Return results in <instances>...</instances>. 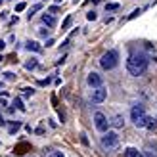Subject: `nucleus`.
Wrapping results in <instances>:
<instances>
[{
	"instance_id": "obj_12",
	"label": "nucleus",
	"mask_w": 157,
	"mask_h": 157,
	"mask_svg": "<svg viewBox=\"0 0 157 157\" xmlns=\"http://www.w3.org/2000/svg\"><path fill=\"white\" fill-rule=\"evenodd\" d=\"M157 127V121L153 119V117H147V123H146V128H150V130H155Z\"/></svg>"
},
{
	"instance_id": "obj_27",
	"label": "nucleus",
	"mask_w": 157,
	"mask_h": 157,
	"mask_svg": "<svg viewBox=\"0 0 157 157\" xmlns=\"http://www.w3.org/2000/svg\"><path fill=\"white\" fill-rule=\"evenodd\" d=\"M4 46H6V44H4V40H0V52L4 50Z\"/></svg>"
},
{
	"instance_id": "obj_8",
	"label": "nucleus",
	"mask_w": 157,
	"mask_h": 157,
	"mask_svg": "<svg viewBox=\"0 0 157 157\" xmlns=\"http://www.w3.org/2000/svg\"><path fill=\"white\" fill-rule=\"evenodd\" d=\"M109 124H111L113 128H123V127H124V119H123V115H113V119L109 121Z\"/></svg>"
},
{
	"instance_id": "obj_14",
	"label": "nucleus",
	"mask_w": 157,
	"mask_h": 157,
	"mask_svg": "<svg viewBox=\"0 0 157 157\" xmlns=\"http://www.w3.org/2000/svg\"><path fill=\"white\" fill-rule=\"evenodd\" d=\"M105 10H107V12H115V10H119V4H117V2H111V4H105Z\"/></svg>"
},
{
	"instance_id": "obj_4",
	"label": "nucleus",
	"mask_w": 157,
	"mask_h": 157,
	"mask_svg": "<svg viewBox=\"0 0 157 157\" xmlns=\"http://www.w3.org/2000/svg\"><path fill=\"white\" fill-rule=\"evenodd\" d=\"M101 146H104L105 150H117V147H119V136H117V132H113V130L104 132V136H101Z\"/></svg>"
},
{
	"instance_id": "obj_17",
	"label": "nucleus",
	"mask_w": 157,
	"mask_h": 157,
	"mask_svg": "<svg viewBox=\"0 0 157 157\" xmlns=\"http://www.w3.org/2000/svg\"><path fill=\"white\" fill-rule=\"evenodd\" d=\"M140 13H142V10H140V8H136V10H134V12H132V13L128 15V17H127V19H134V17H138V15H140Z\"/></svg>"
},
{
	"instance_id": "obj_9",
	"label": "nucleus",
	"mask_w": 157,
	"mask_h": 157,
	"mask_svg": "<svg viewBox=\"0 0 157 157\" xmlns=\"http://www.w3.org/2000/svg\"><path fill=\"white\" fill-rule=\"evenodd\" d=\"M124 157H144V151L136 150V147H127L124 150Z\"/></svg>"
},
{
	"instance_id": "obj_18",
	"label": "nucleus",
	"mask_w": 157,
	"mask_h": 157,
	"mask_svg": "<svg viewBox=\"0 0 157 157\" xmlns=\"http://www.w3.org/2000/svg\"><path fill=\"white\" fill-rule=\"evenodd\" d=\"M25 67H27V69H35V67H36V59H31V61H27V63H25Z\"/></svg>"
},
{
	"instance_id": "obj_19",
	"label": "nucleus",
	"mask_w": 157,
	"mask_h": 157,
	"mask_svg": "<svg viewBox=\"0 0 157 157\" xmlns=\"http://www.w3.org/2000/svg\"><path fill=\"white\" fill-rule=\"evenodd\" d=\"M35 90L33 88H23V96H33Z\"/></svg>"
},
{
	"instance_id": "obj_3",
	"label": "nucleus",
	"mask_w": 157,
	"mask_h": 157,
	"mask_svg": "<svg viewBox=\"0 0 157 157\" xmlns=\"http://www.w3.org/2000/svg\"><path fill=\"white\" fill-rule=\"evenodd\" d=\"M130 117H132V121H134L136 127H146L147 115H146L144 105H134V107H132V111H130Z\"/></svg>"
},
{
	"instance_id": "obj_6",
	"label": "nucleus",
	"mask_w": 157,
	"mask_h": 157,
	"mask_svg": "<svg viewBox=\"0 0 157 157\" xmlns=\"http://www.w3.org/2000/svg\"><path fill=\"white\" fill-rule=\"evenodd\" d=\"M107 98V90L104 88V86H98V88L92 90V96H90V101L92 104H101Z\"/></svg>"
},
{
	"instance_id": "obj_16",
	"label": "nucleus",
	"mask_w": 157,
	"mask_h": 157,
	"mask_svg": "<svg viewBox=\"0 0 157 157\" xmlns=\"http://www.w3.org/2000/svg\"><path fill=\"white\" fill-rule=\"evenodd\" d=\"M13 105L17 107V109H21V111H25V105L21 104V100H19V98H17V100H13Z\"/></svg>"
},
{
	"instance_id": "obj_23",
	"label": "nucleus",
	"mask_w": 157,
	"mask_h": 157,
	"mask_svg": "<svg viewBox=\"0 0 157 157\" xmlns=\"http://www.w3.org/2000/svg\"><path fill=\"white\" fill-rule=\"evenodd\" d=\"M15 130H19V124H12L10 127V132H15Z\"/></svg>"
},
{
	"instance_id": "obj_21",
	"label": "nucleus",
	"mask_w": 157,
	"mask_h": 157,
	"mask_svg": "<svg viewBox=\"0 0 157 157\" xmlns=\"http://www.w3.org/2000/svg\"><path fill=\"white\" fill-rule=\"evenodd\" d=\"M86 17L92 21V19H96V13H94V12H88V13H86Z\"/></svg>"
},
{
	"instance_id": "obj_11",
	"label": "nucleus",
	"mask_w": 157,
	"mask_h": 157,
	"mask_svg": "<svg viewBox=\"0 0 157 157\" xmlns=\"http://www.w3.org/2000/svg\"><path fill=\"white\" fill-rule=\"evenodd\" d=\"M25 48H27V50H33V52H40L42 46H38L36 42H31V40H29V42L25 44Z\"/></svg>"
},
{
	"instance_id": "obj_10",
	"label": "nucleus",
	"mask_w": 157,
	"mask_h": 157,
	"mask_svg": "<svg viewBox=\"0 0 157 157\" xmlns=\"http://www.w3.org/2000/svg\"><path fill=\"white\" fill-rule=\"evenodd\" d=\"M42 23H46L48 27H54V25H56V17H54V15L44 13V15H42Z\"/></svg>"
},
{
	"instance_id": "obj_30",
	"label": "nucleus",
	"mask_w": 157,
	"mask_h": 157,
	"mask_svg": "<svg viewBox=\"0 0 157 157\" xmlns=\"http://www.w3.org/2000/svg\"><path fill=\"white\" fill-rule=\"evenodd\" d=\"M2 59H4V58H2V56H0V61H2Z\"/></svg>"
},
{
	"instance_id": "obj_31",
	"label": "nucleus",
	"mask_w": 157,
	"mask_h": 157,
	"mask_svg": "<svg viewBox=\"0 0 157 157\" xmlns=\"http://www.w3.org/2000/svg\"><path fill=\"white\" fill-rule=\"evenodd\" d=\"M0 86H2V82H0Z\"/></svg>"
},
{
	"instance_id": "obj_15",
	"label": "nucleus",
	"mask_w": 157,
	"mask_h": 157,
	"mask_svg": "<svg viewBox=\"0 0 157 157\" xmlns=\"http://www.w3.org/2000/svg\"><path fill=\"white\" fill-rule=\"evenodd\" d=\"M71 21H73V17H71V15H69V17H65V21L61 23V31H65L69 25H71Z\"/></svg>"
},
{
	"instance_id": "obj_1",
	"label": "nucleus",
	"mask_w": 157,
	"mask_h": 157,
	"mask_svg": "<svg viewBox=\"0 0 157 157\" xmlns=\"http://www.w3.org/2000/svg\"><path fill=\"white\" fill-rule=\"evenodd\" d=\"M127 71L132 77H142L147 71V58L142 52H130L127 59Z\"/></svg>"
},
{
	"instance_id": "obj_28",
	"label": "nucleus",
	"mask_w": 157,
	"mask_h": 157,
	"mask_svg": "<svg viewBox=\"0 0 157 157\" xmlns=\"http://www.w3.org/2000/svg\"><path fill=\"white\" fill-rule=\"evenodd\" d=\"M56 157H65V155L63 153H56Z\"/></svg>"
},
{
	"instance_id": "obj_20",
	"label": "nucleus",
	"mask_w": 157,
	"mask_h": 157,
	"mask_svg": "<svg viewBox=\"0 0 157 157\" xmlns=\"http://www.w3.org/2000/svg\"><path fill=\"white\" fill-rule=\"evenodd\" d=\"M25 6H27L25 2H19L17 6H15V12H23V10H25Z\"/></svg>"
},
{
	"instance_id": "obj_25",
	"label": "nucleus",
	"mask_w": 157,
	"mask_h": 157,
	"mask_svg": "<svg viewBox=\"0 0 157 157\" xmlns=\"http://www.w3.org/2000/svg\"><path fill=\"white\" fill-rule=\"evenodd\" d=\"M4 75H6L8 81H12V78H13V73H4Z\"/></svg>"
},
{
	"instance_id": "obj_7",
	"label": "nucleus",
	"mask_w": 157,
	"mask_h": 157,
	"mask_svg": "<svg viewBox=\"0 0 157 157\" xmlns=\"http://www.w3.org/2000/svg\"><path fill=\"white\" fill-rule=\"evenodd\" d=\"M86 81H88V84L92 86V88H98V86H104V77H101L100 73H96V71L88 73V77H86Z\"/></svg>"
},
{
	"instance_id": "obj_13",
	"label": "nucleus",
	"mask_w": 157,
	"mask_h": 157,
	"mask_svg": "<svg viewBox=\"0 0 157 157\" xmlns=\"http://www.w3.org/2000/svg\"><path fill=\"white\" fill-rule=\"evenodd\" d=\"M38 10H42V4H35L33 8H31V12H29V19L33 17V15H35V13H36Z\"/></svg>"
},
{
	"instance_id": "obj_29",
	"label": "nucleus",
	"mask_w": 157,
	"mask_h": 157,
	"mask_svg": "<svg viewBox=\"0 0 157 157\" xmlns=\"http://www.w3.org/2000/svg\"><path fill=\"white\" fill-rule=\"evenodd\" d=\"M56 2H58V4H61V2H63V0H56Z\"/></svg>"
},
{
	"instance_id": "obj_26",
	"label": "nucleus",
	"mask_w": 157,
	"mask_h": 157,
	"mask_svg": "<svg viewBox=\"0 0 157 157\" xmlns=\"http://www.w3.org/2000/svg\"><path fill=\"white\" fill-rule=\"evenodd\" d=\"M0 127H6V121H4V117L0 115Z\"/></svg>"
},
{
	"instance_id": "obj_22",
	"label": "nucleus",
	"mask_w": 157,
	"mask_h": 157,
	"mask_svg": "<svg viewBox=\"0 0 157 157\" xmlns=\"http://www.w3.org/2000/svg\"><path fill=\"white\" fill-rule=\"evenodd\" d=\"M59 12V6H52L50 8V13H58Z\"/></svg>"
},
{
	"instance_id": "obj_24",
	"label": "nucleus",
	"mask_w": 157,
	"mask_h": 157,
	"mask_svg": "<svg viewBox=\"0 0 157 157\" xmlns=\"http://www.w3.org/2000/svg\"><path fill=\"white\" fill-rule=\"evenodd\" d=\"M144 157H155L153 151H144Z\"/></svg>"
},
{
	"instance_id": "obj_2",
	"label": "nucleus",
	"mask_w": 157,
	"mask_h": 157,
	"mask_svg": "<svg viewBox=\"0 0 157 157\" xmlns=\"http://www.w3.org/2000/svg\"><path fill=\"white\" fill-rule=\"evenodd\" d=\"M117 63H119V54H117V50H107L105 54H101L100 58V65L107 69V71H111V69L117 67Z\"/></svg>"
},
{
	"instance_id": "obj_5",
	"label": "nucleus",
	"mask_w": 157,
	"mask_h": 157,
	"mask_svg": "<svg viewBox=\"0 0 157 157\" xmlns=\"http://www.w3.org/2000/svg\"><path fill=\"white\" fill-rule=\"evenodd\" d=\"M94 124H96V128L100 132H107V127H109V121L105 119V115L101 111H96L94 113Z\"/></svg>"
},
{
	"instance_id": "obj_32",
	"label": "nucleus",
	"mask_w": 157,
	"mask_h": 157,
	"mask_svg": "<svg viewBox=\"0 0 157 157\" xmlns=\"http://www.w3.org/2000/svg\"><path fill=\"white\" fill-rule=\"evenodd\" d=\"M0 2H2V0H0Z\"/></svg>"
}]
</instances>
